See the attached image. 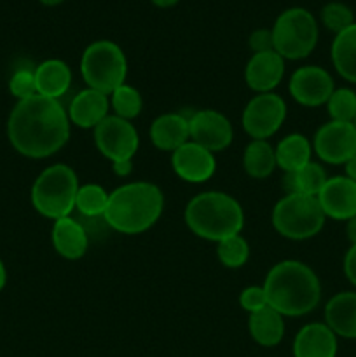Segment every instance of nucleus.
Instances as JSON below:
<instances>
[{
    "label": "nucleus",
    "instance_id": "nucleus-1",
    "mask_svg": "<svg viewBox=\"0 0 356 357\" xmlns=\"http://www.w3.org/2000/svg\"><path fill=\"white\" fill-rule=\"evenodd\" d=\"M70 119L59 100L34 94L20 100L7 122V136L17 153L28 159H45L66 145Z\"/></svg>",
    "mask_w": 356,
    "mask_h": 357
},
{
    "label": "nucleus",
    "instance_id": "nucleus-2",
    "mask_svg": "<svg viewBox=\"0 0 356 357\" xmlns=\"http://www.w3.org/2000/svg\"><path fill=\"white\" fill-rule=\"evenodd\" d=\"M264 291L267 305L276 312L283 317H300L320 305L321 282L304 261L283 260L267 272Z\"/></svg>",
    "mask_w": 356,
    "mask_h": 357
},
{
    "label": "nucleus",
    "instance_id": "nucleus-3",
    "mask_svg": "<svg viewBox=\"0 0 356 357\" xmlns=\"http://www.w3.org/2000/svg\"><path fill=\"white\" fill-rule=\"evenodd\" d=\"M164 211V194L150 181H129L110 192L103 218L115 232L138 236L157 223Z\"/></svg>",
    "mask_w": 356,
    "mask_h": 357
},
{
    "label": "nucleus",
    "instance_id": "nucleus-4",
    "mask_svg": "<svg viewBox=\"0 0 356 357\" xmlns=\"http://www.w3.org/2000/svg\"><path fill=\"white\" fill-rule=\"evenodd\" d=\"M184 218L194 236L213 243L237 236L244 227L243 208L225 192H202L192 197L185 206Z\"/></svg>",
    "mask_w": 356,
    "mask_h": 357
},
{
    "label": "nucleus",
    "instance_id": "nucleus-5",
    "mask_svg": "<svg viewBox=\"0 0 356 357\" xmlns=\"http://www.w3.org/2000/svg\"><path fill=\"white\" fill-rule=\"evenodd\" d=\"M79 178L66 164H54L42 171L31 187V204L35 211L51 220L72 216L79 192Z\"/></svg>",
    "mask_w": 356,
    "mask_h": 357
},
{
    "label": "nucleus",
    "instance_id": "nucleus-6",
    "mask_svg": "<svg viewBox=\"0 0 356 357\" xmlns=\"http://www.w3.org/2000/svg\"><path fill=\"white\" fill-rule=\"evenodd\" d=\"M323 209L318 197L286 194L272 208L271 222L276 232L290 241H307L318 236L325 227Z\"/></svg>",
    "mask_w": 356,
    "mask_h": 357
},
{
    "label": "nucleus",
    "instance_id": "nucleus-7",
    "mask_svg": "<svg viewBox=\"0 0 356 357\" xmlns=\"http://www.w3.org/2000/svg\"><path fill=\"white\" fill-rule=\"evenodd\" d=\"M80 73L87 87L112 94L126 84L128 59L121 45L112 40H96L86 47L80 58Z\"/></svg>",
    "mask_w": 356,
    "mask_h": 357
},
{
    "label": "nucleus",
    "instance_id": "nucleus-8",
    "mask_svg": "<svg viewBox=\"0 0 356 357\" xmlns=\"http://www.w3.org/2000/svg\"><path fill=\"white\" fill-rule=\"evenodd\" d=\"M271 31L274 51L290 61L307 58L314 51L320 37L316 17L304 7L283 10Z\"/></svg>",
    "mask_w": 356,
    "mask_h": 357
},
{
    "label": "nucleus",
    "instance_id": "nucleus-9",
    "mask_svg": "<svg viewBox=\"0 0 356 357\" xmlns=\"http://www.w3.org/2000/svg\"><path fill=\"white\" fill-rule=\"evenodd\" d=\"M285 119V100L276 93H262L248 101L241 115V124L251 139H267L279 131Z\"/></svg>",
    "mask_w": 356,
    "mask_h": 357
},
{
    "label": "nucleus",
    "instance_id": "nucleus-10",
    "mask_svg": "<svg viewBox=\"0 0 356 357\" xmlns=\"http://www.w3.org/2000/svg\"><path fill=\"white\" fill-rule=\"evenodd\" d=\"M94 143L105 159L110 162L133 160L140 146V136L131 121L108 115L94 128Z\"/></svg>",
    "mask_w": 356,
    "mask_h": 357
},
{
    "label": "nucleus",
    "instance_id": "nucleus-11",
    "mask_svg": "<svg viewBox=\"0 0 356 357\" xmlns=\"http://www.w3.org/2000/svg\"><path fill=\"white\" fill-rule=\"evenodd\" d=\"M313 152L327 164H346L356 155L355 124L337 121L323 124L313 138Z\"/></svg>",
    "mask_w": 356,
    "mask_h": 357
},
{
    "label": "nucleus",
    "instance_id": "nucleus-12",
    "mask_svg": "<svg viewBox=\"0 0 356 357\" xmlns=\"http://www.w3.org/2000/svg\"><path fill=\"white\" fill-rule=\"evenodd\" d=\"M288 91L297 103L314 108L327 105L335 91V84L327 70L316 65H307L300 66L292 73Z\"/></svg>",
    "mask_w": 356,
    "mask_h": 357
},
{
    "label": "nucleus",
    "instance_id": "nucleus-13",
    "mask_svg": "<svg viewBox=\"0 0 356 357\" xmlns=\"http://www.w3.org/2000/svg\"><path fill=\"white\" fill-rule=\"evenodd\" d=\"M191 142L205 146L209 152H222L232 143L234 131L229 119L220 112L206 108L198 110L188 117Z\"/></svg>",
    "mask_w": 356,
    "mask_h": 357
},
{
    "label": "nucleus",
    "instance_id": "nucleus-14",
    "mask_svg": "<svg viewBox=\"0 0 356 357\" xmlns=\"http://www.w3.org/2000/svg\"><path fill=\"white\" fill-rule=\"evenodd\" d=\"M171 167L180 180L187 183H205L215 174L216 160L213 152L188 139L171 152Z\"/></svg>",
    "mask_w": 356,
    "mask_h": 357
},
{
    "label": "nucleus",
    "instance_id": "nucleus-15",
    "mask_svg": "<svg viewBox=\"0 0 356 357\" xmlns=\"http://www.w3.org/2000/svg\"><path fill=\"white\" fill-rule=\"evenodd\" d=\"M318 202L327 218L348 222L356 216V181L346 174L328 178L318 194Z\"/></svg>",
    "mask_w": 356,
    "mask_h": 357
},
{
    "label": "nucleus",
    "instance_id": "nucleus-16",
    "mask_svg": "<svg viewBox=\"0 0 356 357\" xmlns=\"http://www.w3.org/2000/svg\"><path fill=\"white\" fill-rule=\"evenodd\" d=\"M285 77V59L276 51L255 52L244 66V82L257 94L272 93Z\"/></svg>",
    "mask_w": 356,
    "mask_h": 357
},
{
    "label": "nucleus",
    "instance_id": "nucleus-17",
    "mask_svg": "<svg viewBox=\"0 0 356 357\" xmlns=\"http://www.w3.org/2000/svg\"><path fill=\"white\" fill-rule=\"evenodd\" d=\"M110 110V98L96 89L86 87L72 98L68 105L70 124L82 129H94Z\"/></svg>",
    "mask_w": 356,
    "mask_h": 357
},
{
    "label": "nucleus",
    "instance_id": "nucleus-18",
    "mask_svg": "<svg viewBox=\"0 0 356 357\" xmlns=\"http://www.w3.org/2000/svg\"><path fill=\"white\" fill-rule=\"evenodd\" d=\"M52 246L56 253L65 260H79L89 248V236L82 222L72 216L56 220L51 232Z\"/></svg>",
    "mask_w": 356,
    "mask_h": 357
},
{
    "label": "nucleus",
    "instance_id": "nucleus-19",
    "mask_svg": "<svg viewBox=\"0 0 356 357\" xmlns=\"http://www.w3.org/2000/svg\"><path fill=\"white\" fill-rule=\"evenodd\" d=\"M337 335L325 323H309L293 340V357H335Z\"/></svg>",
    "mask_w": 356,
    "mask_h": 357
},
{
    "label": "nucleus",
    "instance_id": "nucleus-20",
    "mask_svg": "<svg viewBox=\"0 0 356 357\" xmlns=\"http://www.w3.org/2000/svg\"><path fill=\"white\" fill-rule=\"evenodd\" d=\"M150 139L156 149L163 152H175L191 139L188 117L178 112L159 115L150 126Z\"/></svg>",
    "mask_w": 356,
    "mask_h": 357
},
{
    "label": "nucleus",
    "instance_id": "nucleus-21",
    "mask_svg": "<svg viewBox=\"0 0 356 357\" xmlns=\"http://www.w3.org/2000/svg\"><path fill=\"white\" fill-rule=\"evenodd\" d=\"M325 324L337 337L356 338V291H342L325 305Z\"/></svg>",
    "mask_w": 356,
    "mask_h": 357
},
{
    "label": "nucleus",
    "instance_id": "nucleus-22",
    "mask_svg": "<svg viewBox=\"0 0 356 357\" xmlns=\"http://www.w3.org/2000/svg\"><path fill=\"white\" fill-rule=\"evenodd\" d=\"M37 94L51 100L65 96L72 84V70L61 59H45L35 68Z\"/></svg>",
    "mask_w": 356,
    "mask_h": 357
},
{
    "label": "nucleus",
    "instance_id": "nucleus-23",
    "mask_svg": "<svg viewBox=\"0 0 356 357\" xmlns=\"http://www.w3.org/2000/svg\"><path fill=\"white\" fill-rule=\"evenodd\" d=\"M248 330L251 338L262 347H276L285 337V319L271 307H264L258 312L250 314Z\"/></svg>",
    "mask_w": 356,
    "mask_h": 357
},
{
    "label": "nucleus",
    "instance_id": "nucleus-24",
    "mask_svg": "<svg viewBox=\"0 0 356 357\" xmlns=\"http://www.w3.org/2000/svg\"><path fill=\"white\" fill-rule=\"evenodd\" d=\"M274 152L276 164H278L279 169L290 173V171H297L311 162L313 143L300 132H292L278 143Z\"/></svg>",
    "mask_w": 356,
    "mask_h": 357
},
{
    "label": "nucleus",
    "instance_id": "nucleus-25",
    "mask_svg": "<svg viewBox=\"0 0 356 357\" xmlns=\"http://www.w3.org/2000/svg\"><path fill=\"white\" fill-rule=\"evenodd\" d=\"M327 180L328 176L325 167L321 164L311 160L309 164H306L300 169L285 173L283 188H285L286 194H302L311 195V197H318V194L325 187Z\"/></svg>",
    "mask_w": 356,
    "mask_h": 357
},
{
    "label": "nucleus",
    "instance_id": "nucleus-26",
    "mask_svg": "<svg viewBox=\"0 0 356 357\" xmlns=\"http://www.w3.org/2000/svg\"><path fill=\"white\" fill-rule=\"evenodd\" d=\"M330 54L339 75L348 82L356 84V23L335 35Z\"/></svg>",
    "mask_w": 356,
    "mask_h": 357
},
{
    "label": "nucleus",
    "instance_id": "nucleus-27",
    "mask_svg": "<svg viewBox=\"0 0 356 357\" xmlns=\"http://www.w3.org/2000/svg\"><path fill=\"white\" fill-rule=\"evenodd\" d=\"M276 152L267 139H251L243 152V169L255 180H265L274 173Z\"/></svg>",
    "mask_w": 356,
    "mask_h": 357
},
{
    "label": "nucleus",
    "instance_id": "nucleus-28",
    "mask_svg": "<svg viewBox=\"0 0 356 357\" xmlns=\"http://www.w3.org/2000/svg\"><path fill=\"white\" fill-rule=\"evenodd\" d=\"M108 192L101 185H80L75 197V209L82 218H103L108 204Z\"/></svg>",
    "mask_w": 356,
    "mask_h": 357
},
{
    "label": "nucleus",
    "instance_id": "nucleus-29",
    "mask_svg": "<svg viewBox=\"0 0 356 357\" xmlns=\"http://www.w3.org/2000/svg\"><path fill=\"white\" fill-rule=\"evenodd\" d=\"M108 98H110V108L114 110V115H117V117L126 119V121H133V119L142 114L143 100L142 94H140V91L136 87L122 84Z\"/></svg>",
    "mask_w": 356,
    "mask_h": 357
},
{
    "label": "nucleus",
    "instance_id": "nucleus-30",
    "mask_svg": "<svg viewBox=\"0 0 356 357\" xmlns=\"http://www.w3.org/2000/svg\"><path fill=\"white\" fill-rule=\"evenodd\" d=\"M216 248V257L220 264L227 268H241L250 258V244L241 234L220 241Z\"/></svg>",
    "mask_w": 356,
    "mask_h": 357
},
{
    "label": "nucleus",
    "instance_id": "nucleus-31",
    "mask_svg": "<svg viewBox=\"0 0 356 357\" xmlns=\"http://www.w3.org/2000/svg\"><path fill=\"white\" fill-rule=\"evenodd\" d=\"M327 110L332 121L353 122L356 117V93L349 87H339L327 101Z\"/></svg>",
    "mask_w": 356,
    "mask_h": 357
},
{
    "label": "nucleus",
    "instance_id": "nucleus-32",
    "mask_svg": "<svg viewBox=\"0 0 356 357\" xmlns=\"http://www.w3.org/2000/svg\"><path fill=\"white\" fill-rule=\"evenodd\" d=\"M321 21L335 35L355 24V14L346 3L330 2L321 9Z\"/></svg>",
    "mask_w": 356,
    "mask_h": 357
},
{
    "label": "nucleus",
    "instance_id": "nucleus-33",
    "mask_svg": "<svg viewBox=\"0 0 356 357\" xmlns=\"http://www.w3.org/2000/svg\"><path fill=\"white\" fill-rule=\"evenodd\" d=\"M9 91L13 96L20 100H27V98L37 94V84H35V70L30 68H20L13 73L9 80Z\"/></svg>",
    "mask_w": 356,
    "mask_h": 357
},
{
    "label": "nucleus",
    "instance_id": "nucleus-34",
    "mask_svg": "<svg viewBox=\"0 0 356 357\" xmlns=\"http://www.w3.org/2000/svg\"><path fill=\"white\" fill-rule=\"evenodd\" d=\"M241 309L253 314L267 307V296H265L264 286H248L239 295Z\"/></svg>",
    "mask_w": 356,
    "mask_h": 357
},
{
    "label": "nucleus",
    "instance_id": "nucleus-35",
    "mask_svg": "<svg viewBox=\"0 0 356 357\" xmlns=\"http://www.w3.org/2000/svg\"><path fill=\"white\" fill-rule=\"evenodd\" d=\"M250 49L255 52H267L274 51V42H272V31L267 28H258L248 38Z\"/></svg>",
    "mask_w": 356,
    "mask_h": 357
},
{
    "label": "nucleus",
    "instance_id": "nucleus-36",
    "mask_svg": "<svg viewBox=\"0 0 356 357\" xmlns=\"http://www.w3.org/2000/svg\"><path fill=\"white\" fill-rule=\"evenodd\" d=\"M344 274L348 281L356 288V244H353L344 257Z\"/></svg>",
    "mask_w": 356,
    "mask_h": 357
},
{
    "label": "nucleus",
    "instance_id": "nucleus-37",
    "mask_svg": "<svg viewBox=\"0 0 356 357\" xmlns=\"http://www.w3.org/2000/svg\"><path fill=\"white\" fill-rule=\"evenodd\" d=\"M112 171L115 176L128 178L133 173V160H119V162H112Z\"/></svg>",
    "mask_w": 356,
    "mask_h": 357
},
{
    "label": "nucleus",
    "instance_id": "nucleus-38",
    "mask_svg": "<svg viewBox=\"0 0 356 357\" xmlns=\"http://www.w3.org/2000/svg\"><path fill=\"white\" fill-rule=\"evenodd\" d=\"M346 236H348L351 246L353 244H356V216H353L351 220L346 222Z\"/></svg>",
    "mask_w": 356,
    "mask_h": 357
},
{
    "label": "nucleus",
    "instance_id": "nucleus-39",
    "mask_svg": "<svg viewBox=\"0 0 356 357\" xmlns=\"http://www.w3.org/2000/svg\"><path fill=\"white\" fill-rule=\"evenodd\" d=\"M346 167V176L351 178L353 181H356V155H353L348 162L344 164Z\"/></svg>",
    "mask_w": 356,
    "mask_h": 357
},
{
    "label": "nucleus",
    "instance_id": "nucleus-40",
    "mask_svg": "<svg viewBox=\"0 0 356 357\" xmlns=\"http://www.w3.org/2000/svg\"><path fill=\"white\" fill-rule=\"evenodd\" d=\"M150 2H152L154 6L163 7V9H166V7H173V6H177L178 0H150Z\"/></svg>",
    "mask_w": 356,
    "mask_h": 357
},
{
    "label": "nucleus",
    "instance_id": "nucleus-41",
    "mask_svg": "<svg viewBox=\"0 0 356 357\" xmlns=\"http://www.w3.org/2000/svg\"><path fill=\"white\" fill-rule=\"evenodd\" d=\"M6 282H7V272H6V267H3V261L0 260V291L6 288Z\"/></svg>",
    "mask_w": 356,
    "mask_h": 357
},
{
    "label": "nucleus",
    "instance_id": "nucleus-42",
    "mask_svg": "<svg viewBox=\"0 0 356 357\" xmlns=\"http://www.w3.org/2000/svg\"><path fill=\"white\" fill-rule=\"evenodd\" d=\"M42 3H44V6H49V7H52V6H59V3L61 2H65V0H40Z\"/></svg>",
    "mask_w": 356,
    "mask_h": 357
},
{
    "label": "nucleus",
    "instance_id": "nucleus-43",
    "mask_svg": "<svg viewBox=\"0 0 356 357\" xmlns=\"http://www.w3.org/2000/svg\"><path fill=\"white\" fill-rule=\"evenodd\" d=\"M353 124H355V128H356V117H355V121H353Z\"/></svg>",
    "mask_w": 356,
    "mask_h": 357
}]
</instances>
